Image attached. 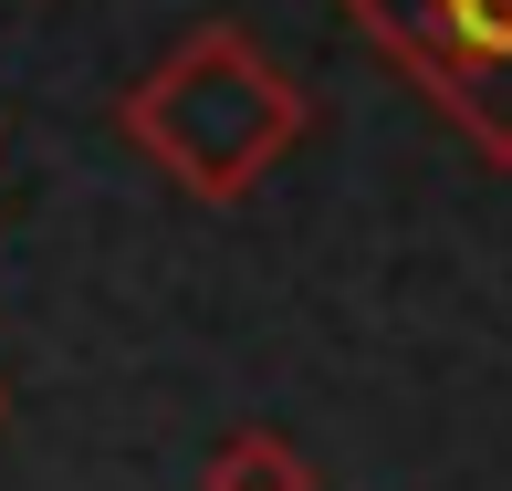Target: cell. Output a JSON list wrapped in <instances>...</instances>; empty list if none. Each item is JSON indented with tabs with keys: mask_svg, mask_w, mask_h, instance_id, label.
<instances>
[{
	"mask_svg": "<svg viewBox=\"0 0 512 491\" xmlns=\"http://www.w3.org/2000/svg\"><path fill=\"white\" fill-rule=\"evenodd\" d=\"M199 491H314V460L293 450L283 429H230L220 450H209Z\"/></svg>",
	"mask_w": 512,
	"mask_h": 491,
	"instance_id": "cell-3",
	"label": "cell"
},
{
	"mask_svg": "<svg viewBox=\"0 0 512 491\" xmlns=\"http://www.w3.org/2000/svg\"><path fill=\"white\" fill-rule=\"evenodd\" d=\"M345 21L492 168H512V0H345Z\"/></svg>",
	"mask_w": 512,
	"mask_h": 491,
	"instance_id": "cell-2",
	"label": "cell"
},
{
	"mask_svg": "<svg viewBox=\"0 0 512 491\" xmlns=\"http://www.w3.org/2000/svg\"><path fill=\"white\" fill-rule=\"evenodd\" d=\"M0 408H11V387H0Z\"/></svg>",
	"mask_w": 512,
	"mask_h": 491,
	"instance_id": "cell-4",
	"label": "cell"
},
{
	"mask_svg": "<svg viewBox=\"0 0 512 491\" xmlns=\"http://www.w3.org/2000/svg\"><path fill=\"white\" fill-rule=\"evenodd\" d=\"M304 126H314L304 84H293L241 21H199V32L178 42L168 63H147V74L126 84V105H115V136H126L136 157H157V168L189 199H209V209L251 199Z\"/></svg>",
	"mask_w": 512,
	"mask_h": 491,
	"instance_id": "cell-1",
	"label": "cell"
}]
</instances>
